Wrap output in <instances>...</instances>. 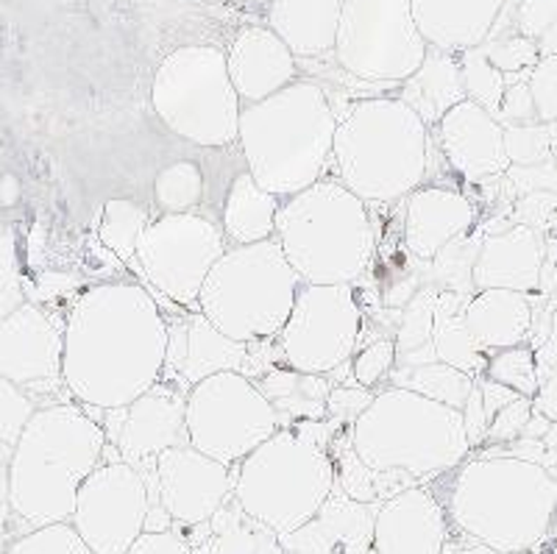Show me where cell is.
<instances>
[{"label":"cell","mask_w":557,"mask_h":554,"mask_svg":"<svg viewBox=\"0 0 557 554\" xmlns=\"http://www.w3.org/2000/svg\"><path fill=\"white\" fill-rule=\"evenodd\" d=\"M165 352L168 318L151 293L132 282L98 284L64 323V387L82 407H126L162 379Z\"/></svg>","instance_id":"obj_1"},{"label":"cell","mask_w":557,"mask_h":554,"mask_svg":"<svg viewBox=\"0 0 557 554\" xmlns=\"http://www.w3.org/2000/svg\"><path fill=\"white\" fill-rule=\"evenodd\" d=\"M107 432L87 409L57 404L39 409L9 460V504L34 529L70 524L78 488L103 463Z\"/></svg>","instance_id":"obj_2"},{"label":"cell","mask_w":557,"mask_h":554,"mask_svg":"<svg viewBox=\"0 0 557 554\" xmlns=\"http://www.w3.org/2000/svg\"><path fill=\"white\" fill-rule=\"evenodd\" d=\"M337 123L323 87L305 78L265 101L248 103L237 134L248 173L276 198L305 193L332 168Z\"/></svg>","instance_id":"obj_3"},{"label":"cell","mask_w":557,"mask_h":554,"mask_svg":"<svg viewBox=\"0 0 557 554\" xmlns=\"http://www.w3.org/2000/svg\"><path fill=\"white\" fill-rule=\"evenodd\" d=\"M449 521L502 554L539 546L557 513V477L519 457H476L457 468L446 498Z\"/></svg>","instance_id":"obj_4"},{"label":"cell","mask_w":557,"mask_h":554,"mask_svg":"<svg viewBox=\"0 0 557 554\" xmlns=\"http://www.w3.org/2000/svg\"><path fill=\"white\" fill-rule=\"evenodd\" d=\"M335 429L343 427L305 418L296 427L278 429L235 466V498L273 535H290L305 527L335 491L337 468L330 454Z\"/></svg>","instance_id":"obj_5"},{"label":"cell","mask_w":557,"mask_h":554,"mask_svg":"<svg viewBox=\"0 0 557 554\" xmlns=\"http://www.w3.org/2000/svg\"><path fill=\"white\" fill-rule=\"evenodd\" d=\"M430 128L399 98H366L337 123L332 168L366 204H393L421 187Z\"/></svg>","instance_id":"obj_6"},{"label":"cell","mask_w":557,"mask_h":554,"mask_svg":"<svg viewBox=\"0 0 557 554\" xmlns=\"http://www.w3.org/2000/svg\"><path fill=\"white\" fill-rule=\"evenodd\" d=\"M276 239L301 284H355L376 251L368 204L341 178H321L282 201Z\"/></svg>","instance_id":"obj_7"},{"label":"cell","mask_w":557,"mask_h":554,"mask_svg":"<svg viewBox=\"0 0 557 554\" xmlns=\"http://www.w3.org/2000/svg\"><path fill=\"white\" fill-rule=\"evenodd\" d=\"M351 446L368 468L407 473L418 485L455 471L471 452L462 409L401 387L376 393L351 427Z\"/></svg>","instance_id":"obj_8"},{"label":"cell","mask_w":557,"mask_h":554,"mask_svg":"<svg viewBox=\"0 0 557 554\" xmlns=\"http://www.w3.org/2000/svg\"><path fill=\"white\" fill-rule=\"evenodd\" d=\"M301 279L278 239L232 246L215 262L198 296V312L240 343L278 337L296 307Z\"/></svg>","instance_id":"obj_9"},{"label":"cell","mask_w":557,"mask_h":554,"mask_svg":"<svg viewBox=\"0 0 557 554\" xmlns=\"http://www.w3.org/2000/svg\"><path fill=\"white\" fill-rule=\"evenodd\" d=\"M159 120L198 148H226L240 134L243 101L228 76L226 51L184 45L159 64L151 84Z\"/></svg>","instance_id":"obj_10"},{"label":"cell","mask_w":557,"mask_h":554,"mask_svg":"<svg viewBox=\"0 0 557 554\" xmlns=\"http://www.w3.org/2000/svg\"><path fill=\"white\" fill-rule=\"evenodd\" d=\"M426 51L410 0H343L332 57L351 78L401 84L421 67Z\"/></svg>","instance_id":"obj_11"},{"label":"cell","mask_w":557,"mask_h":554,"mask_svg":"<svg viewBox=\"0 0 557 554\" xmlns=\"http://www.w3.org/2000/svg\"><path fill=\"white\" fill-rule=\"evenodd\" d=\"M278 429V413L246 373H215L187 396L190 446L228 468L240 466Z\"/></svg>","instance_id":"obj_12"},{"label":"cell","mask_w":557,"mask_h":554,"mask_svg":"<svg viewBox=\"0 0 557 554\" xmlns=\"http://www.w3.org/2000/svg\"><path fill=\"white\" fill-rule=\"evenodd\" d=\"M226 251V234L215 221L196 212H178L148 223L134 262L153 291L178 307L198 309L203 282Z\"/></svg>","instance_id":"obj_13"},{"label":"cell","mask_w":557,"mask_h":554,"mask_svg":"<svg viewBox=\"0 0 557 554\" xmlns=\"http://www.w3.org/2000/svg\"><path fill=\"white\" fill-rule=\"evenodd\" d=\"M360 334L362 309L351 284H301L278 346L293 371L330 377L355 357Z\"/></svg>","instance_id":"obj_14"},{"label":"cell","mask_w":557,"mask_h":554,"mask_svg":"<svg viewBox=\"0 0 557 554\" xmlns=\"http://www.w3.org/2000/svg\"><path fill=\"white\" fill-rule=\"evenodd\" d=\"M151 488L123 460H103L78 488L70 524L92 554H126L148 527Z\"/></svg>","instance_id":"obj_15"},{"label":"cell","mask_w":557,"mask_h":554,"mask_svg":"<svg viewBox=\"0 0 557 554\" xmlns=\"http://www.w3.org/2000/svg\"><path fill=\"white\" fill-rule=\"evenodd\" d=\"M109 446L117 448L121 460L146 477L148 488H157V460L168 448L187 446V393L159 379L151 391L132 404L107 409L101 421Z\"/></svg>","instance_id":"obj_16"},{"label":"cell","mask_w":557,"mask_h":554,"mask_svg":"<svg viewBox=\"0 0 557 554\" xmlns=\"http://www.w3.org/2000/svg\"><path fill=\"white\" fill-rule=\"evenodd\" d=\"M235 485L237 468L223 466L187 443L159 454L151 504H159L182 527H198L235 498Z\"/></svg>","instance_id":"obj_17"},{"label":"cell","mask_w":557,"mask_h":554,"mask_svg":"<svg viewBox=\"0 0 557 554\" xmlns=\"http://www.w3.org/2000/svg\"><path fill=\"white\" fill-rule=\"evenodd\" d=\"M248 359V343L223 334L203 312H184L168 318V352L162 366V382L187 393L203 379L223 371L243 373Z\"/></svg>","instance_id":"obj_18"},{"label":"cell","mask_w":557,"mask_h":554,"mask_svg":"<svg viewBox=\"0 0 557 554\" xmlns=\"http://www.w3.org/2000/svg\"><path fill=\"white\" fill-rule=\"evenodd\" d=\"M62 362L64 332L42 309L23 304L0 321V377L17 387L64 382Z\"/></svg>","instance_id":"obj_19"},{"label":"cell","mask_w":557,"mask_h":554,"mask_svg":"<svg viewBox=\"0 0 557 554\" xmlns=\"http://www.w3.org/2000/svg\"><path fill=\"white\" fill-rule=\"evenodd\" d=\"M449 513L424 485L393 496L376 513L374 554H446Z\"/></svg>","instance_id":"obj_20"},{"label":"cell","mask_w":557,"mask_h":554,"mask_svg":"<svg viewBox=\"0 0 557 554\" xmlns=\"http://www.w3.org/2000/svg\"><path fill=\"white\" fill-rule=\"evenodd\" d=\"M441 151L460 176L471 182L494 178L510 171V157L505 146V126L476 101L457 103L437 123Z\"/></svg>","instance_id":"obj_21"},{"label":"cell","mask_w":557,"mask_h":554,"mask_svg":"<svg viewBox=\"0 0 557 554\" xmlns=\"http://www.w3.org/2000/svg\"><path fill=\"white\" fill-rule=\"evenodd\" d=\"M382 504H362L335 482L332 496L301 529L282 535L293 554H374V524Z\"/></svg>","instance_id":"obj_22"},{"label":"cell","mask_w":557,"mask_h":554,"mask_svg":"<svg viewBox=\"0 0 557 554\" xmlns=\"http://www.w3.org/2000/svg\"><path fill=\"white\" fill-rule=\"evenodd\" d=\"M228 76L243 107L260 103L278 89L298 82V64L285 39L268 26H246L235 34L226 51Z\"/></svg>","instance_id":"obj_23"},{"label":"cell","mask_w":557,"mask_h":554,"mask_svg":"<svg viewBox=\"0 0 557 554\" xmlns=\"http://www.w3.org/2000/svg\"><path fill=\"white\" fill-rule=\"evenodd\" d=\"M546 248L535 229L516 223L505 232L482 237L480 257L474 264V287L480 291H539L544 273Z\"/></svg>","instance_id":"obj_24"},{"label":"cell","mask_w":557,"mask_h":554,"mask_svg":"<svg viewBox=\"0 0 557 554\" xmlns=\"http://www.w3.org/2000/svg\"><path fill=\"white\" fill-rule=\"evenodd\" d=\"M476 212L469 198L446 187H418L407 196L405 246L412 259L430 262L441 248L474 229Z\"/></svg>","instance_id":"obj_25"},{"label":"cell","mask_w":557,"mask_h":554,"mask_svg":"<svg viewBox=\"0 0 557 554\" xmlns=\"http://www.w3.org/2000/svg\"><path fill=\"white\" fill-rule=\"evenodd\" d=\"M410 7L430 48L462 53L494 34L505 0H410Z\"/></svg>","instance_id":"obj_26"},{"label":"cell","mask_w":557,"mask_h":554,"mask_svg":"<svg viewBox=\"0 0 557 554\" xmlns=\"http://www.w3.org/2000/svg\"><path fill=\"white\" fill-rule=\"evenodd\" d=\"M343 0H271L268 28L285 39L296 59L335 53Z\"/></svg>","instance_id":"obj_27"},{"label":"cell","mask_w":557,"mask_h":554,"mask_svg":"<svg viewBox=\"0 0 557 554\" xmlns=\"http://www.w3.org/2000/svg\"><path fill=\"white\" fill-rule=\"evenodd\" d=\"M466 323L482 352H505L532 334V304L527 293L480 291L466 307Z\"/></svg>","instance_id":"obj_28"},{"label":"cell","mask_w":557,"mask_h":554,"mask_svg":"<svg viewBox=\"0 0 557 554\" xmlns=\"http://www.w3.org/2000/svg\"><path fill=\"white\" fill-rule=\"evenodd\" d=\"M469 98L466 82H462L460 53L430 48L421 67L407 82H401L399 101H405L418 118L424 120L426 128L437 126L457 103Z\"/></svg>","instance_id":"obj_29"},{"label":"cell","mask_w":557,"mask_h":554,"mask_svg":"<svg viewBox=\"0 0 557 554\" xmlns=\"http://www.w3.org/2000/svg\"><path fill=\"white\" fill-rule=\"evenodd\" d=\"M282 201L257 184L251 173L235 176L223 204V234L232 246H253L276 237V214Z\"/></svg>","instance_id":"obj_30"},{"label":"cell","mask_w":557,"mask_h":554,"mask_svg":"<svg viewBox=\"0 0 557 554\" xmlns=\"http://www.w3.org/2000/svg\"><path fill=\"white\" fill-rule=\"evenodd\" d=\"M471 296L462 293L441 291L435 307V323H432L430 357L432 362H446L451 368H460L469 377H482L487 368V357L476 341L471 337L469 323H466V307Z\"/></svg>","instance_id":"obj_31"},{"label":"cell","mask_w":557,"mask_h":554,"mask_svg":"<svg viewBox=\"0 0 557 554\" xmlns=\"http://www.w3.org/2000/svg\"><path fill=\"white\" fill-rule=\"evenodd\" d=\"M271 529L253 521L237 498L221 507L209 521L187 527V546L193 554H257Z\"/></svg>","instance_id":"obj_32"},{"label":"cell","mask_w":557,"mask_h":554,"mask_svg":"<svg viewBox=\"0 0 557 554\" xmlns=\"http://www.w3.org/2000/svg\"><path fill=\"white\" fill-rule=\"evenodd\" d=\"M257 387L273 404V409L278 413V421L285 416L298 418V421H305V418L323 421L326 418V398H330L335 384L326 377H321V373H298L293 368H273L271 373L257 379Z\"/></svg>","instance_id":"obj_33"},{"label":"cell","mask_w":557,"mask_h":554,"mask_svg":"<svg viewBox=\"0 0 557 554\" xmlns=\"http://www.w3.org/2000/svg\"><path fill=\"white\" fill-rule=\"evenodd\" d=\"M335 457H337V485L346 491L355 502L362 504H385L393 496L410 491L418 482L407 473L399 471H374L357 457L351 446V429L335 438Z\"/></svg>","instance_id":"obj_34"},{"label":"cell","mask_w":557,"mask_h":554,"mask_svg":"<svg viewBox=\"0 0 557 554\" xmlns=\"http://www.w3.org/2000/svg\"><path fill=\"white\" fill-rule=\"evenodd\" d=\"M474 377L451 368L446 362H424V366H396L391 371V387L412 391L418 396L446 404L451 409H462L474 391Z\"/></svg>","instance_id":"obj_35"},{"label":"cell","mask_w":557,"mask_h":554,"mask_svg":"<svg viewBox=\"0 0 557 554\" xmlns=\"http://www.w3.org/2000/svg\"><path fill=\"white\" fill-rule=\"evenodd\" d=\"M482 237H466L455 239L446 248L435 254L430 262H421V273H418V291L421 287H437V291L462 293V296H474V264L480 257Z\"/></svg>","instance_id":"obj_36"},{"label":"cell","mask_w":557,"mask_h":554,"mask_svg":"<svg viewBox=\"0 0 557 554\" xmlns=\"http://www.w3.org/2000/svg\"><path fill=\"white\" fill-rule=\"evenodd\" d=\"M203 198V173L196 162L182 159L162 168L153 182V201L165 214L193 212Z\"/></svg>","instance_id":"obj_37"},{"label":"cell","mask_w":557,"mask_h":554,"mask_svg":"<svg viewBox=\"0 0 557 554\" xmlns=\"http://www.w3.org/2000/svg\"><path fill=\"white\" fill-rule=\"evenodd\" d=\"M146 209L139 207L137 201H132V198H112V201H107V207H103L98 237H101L121 259H134L139 237L146 234Z\"/></svg>","instance_id":"obj_38"},{"label":"cell","mask_w":557,"mask_h":554,"mask_svg":"<svg viewBox=\"0 0 557 554\" xmlns=\"http://www.w3.org/2000/svg\"><path fill=\"white\" fill-rule=\"evenodd\" d=\"M485 377L494 379V382L505 384L510 391H516L519 396L535 398L539 396L541 379H539V357H535V348L521 343V346L505 348V352H496L494 357L487 359Z\"/></svg>","instance_id":"obj_39"},{"label":"cell","mask_w":557,"mask_h":554,"mask_svg":"<svg viewBox=\"0 0 557 554\" xmlns=\"http://www.w3.org/2000/svg\"><path fill=\"white\" fill-rule=\"evenodd\" d=\"M460 64H462V82H466V95H469V101H476L480 107H485L487 112L496 118L507 89L505 73L487 62L482 45L480 48H471V51H462Z\"/></svg>","instance_id":"obj_40"},{"label":"cell","mask_w":557,"mask_h":554,"mask_svg":"<svg viewBox=\"0 0 557 554\" xmlns=\"http://www.w3.org/2000/svg\"><path fill=\"white\" fill-rule=\"evenodd\" d=\"M482 51H485L487 62L502 70L507 78L527 76L541 62L539 39L524 37L519 32H510L505 37H491L487 42H482Z\"/></svg>","instance_id":"obj_41"},{"label":"cell","mask_w":557,"mask_h":554,"mask_svg":"<svg viewBox=\"0 0 557 554\" xmlns=\"http://www.w3.org/2000/svg\"><path fill=\"white\" fill-rule=\"evenodd\" d=\"M505 146L510 164L516 168H532L546 164L552 159V134L546 123H521V126H505Z\"/></svg>","instance_id":"obj_42"},{"label":"cell","mask_w":557,"mask_h":554,"mask_svg":"<svg viewBox=\"0 0 557 554\" xmlns=\"http://www.w3.org/2000/svg\"><path fill=\"white\" fill-rule=\"evenodd\" d=\"M7 554H92V549L82 541L73 524H51L32 529L26 538L12 543Z\"/></svg>","instance_id":"obj_43"},{"label":"cell","mask_w":557,"mask_h":554,"mask_svg":"<svg viewBox=\"0 0 557 554\" xmlns=\"http://www.w3.org/2000/svg\"><path fill=\"white\" fill-rule=\"evenodd\" d=\"M34 404L17 391V384L0 377V443L17 446L23 429L34 418Z\"/></svg>","instance_id":"obj_44"},{"label":"cell","mask_w":557,"mask_h":554,"mask_svg":"<svg viewBox=\"0 0 557 554\" xmlns=\"http://www.w3.org/2000/svg\"><path fill=\"white\" fill-rule=\"evenodd\" d=\"M393 368H396V341L382 337V341H374L371 346L357 354L351 371H355V382L371 391L376 382L391 377Z\"/></svg>","instance_id":"obj_45"},{"label":"cell","mask_w":557,"mask_h":554,"mask_svg":"<svg viewBox=\"0 0 557 554\" xmlns=\"http://www.w3.org/2000/svg\"><path fill=\"white\" fill-rule=\"evenodd\" d=\"M532 413V398L519 396L516 402H510L507 407H502L496 413V418L487 423V432H485V443L487 446H505V443H513L524 435L527 423H530Z\"/></svg>","instance_id":"obj_46"},{"label":"cell","mask_w":557,"mask_h":554,"mask_svg":"<svg viewBox=\"0 0 557 554\" xmlns=\"http://www.w3.org/2000/svg\"><path fill=\"white\" fill-rule=\"evenodd\" d=\"M374 398V393L362 387V384H355V387H346V384L343 387H332L330 398H326V418L332 423H337V427L351 429L357 423V418L371 407Z\"/></svg>","instance_id":"obj_47"},{"label":"cell","mask_w":557,"mask_h":554,"mask_svg":"<svg viewBox=\"0 0 557 554\" xmlns=\"http://www.w3.org/2000/svg\"><path fill=\"white\" fill-rule=\"evenodd\" d=\"M532 101L541 123H557V57H544L530 73Z\"/></svg>","instance_id":"obj_48"},{"label":"cell","mask_w":557,"mask_h":554,"mask_svg":"<svg viewBox=\"0 0 557 554\" xmlns=\"http://www.w3.org/2000/svg\"><path fill=\"white\" fill-rule=\"evenodd\" d=\"M20 307H23V287H20L14 239L0 232V321Z\"/></svg>","instance_id":"obj_49"},{"label":"cell","mask_w":557,"mask_h":554,"mask_svg":"<svg viewBox=\"0 0 557 554\" xmlns=\"http://www.w3.org/2000/svg\"><path fill=\"white\" fill-rule=\"evenodd\" d=\"M502 126H521V123H541L539 109L532 101L530 78H519V82L507 84L505 98H502V109L496 114Z\"/></svg>","instance_id":"obj_50"},{"label":"cell","mask_w":557,"mask_h":554,"mask_svg":"<svg viewBox=\"0 0 557 554\" xmlns=\"http://www.w3.org/2000/svg\"><path fill=\"white\" fill-rule=\"evenodd\" d=\"M557 23V0H516L513 32L539 39Z\"/></svg>","instance_id":"obj_51"},{"label":"cell","mask_w":557,"mask_h":554,"mask_svg":"<svg viewBox=\"0 0 557 554\" xmlns=\"http://www.w3.org/2000/svg\"><path fill=\"white\" fill-rule=\"evenodd\" d=\"M126 554H193L184 535L165 529V532H143L137 541L132 543Z\"/></svg>","instance_id":"obj_52"},{"label":"cell","mask_w":557,"mask_h":554,"mask_svg":"<svg viewBox=\"0 0 557 554\" xmlns=\"http://www.w3.org/2000/svg\"><path fill=\"white\" fill-rule=\"evenodd\" d=\"M507 176L513 178L521 193H541V189L555 193L557 189V171L549 162L532 164V168H516V164H510Z\"/></svg>","instance_id":"obj_53"},{"label":"cell","mask_w":557,"mask_h":554,"mask_svg":"<svg viewBox=\"0 0 557 554\" xmlns=\"http://www.w3.org/2000/svg\"><path fill=\"white\" fill-rule=\"evenodd\" d=\"M476 387H480V393H482V409H485L487 423L494 421L496 413H499L502 407H507V404L519 398V393L510 391V387H505V384L494 382V379H487L485 373H482V377H476Z\"/></svg>","instance_id":"obj_54"},{"label":"cell","mask_w":557,"mask_h":554,"mask_svg":"<svg viewBox=\"0 0 557 554\" xmlns=\"http://www.w3.org/2000/svg\"><path fill=\"white\" fill-rule=\"evenodd\" d=\"M539 396L532 398V407L539 416H544L546 421L557 423V373L546 371V368H539Z\"/></svg>","instance_id":"obj_55"},{"label":"cell","mask_w":557,"mask_h":554,"mask_svg":"<svg viewBox=\"0 0 557 554\" xmlns=\"http://www.w3.org/2000/svg\"><path fill=\"white\" fill-rule=\"evenodd\" d=\"M539 357V368H546V371L557 373V309L549 318V332H546V341L541 343V348L535 352Z\"/></svg>","instance_id":"obj_56"},{"label":"cell","mask_w":557,"mask_h":554,"mask_svg":"<svg viewBox=\"0 0 557 554\" xmlns=\"http://www.w3.org/2000/svg\"><path fill=\"white\" fill-rule=\"evenodd\" d=\"M539 51H541V59L557 57V23L546 28V32L539 37Z\"/></svg>","instance_id":"obj_57"},{"label":"cell","mask_w":557,"mask_h":554,"mask_svg":"<svg viewBox=\"0 0 557 554\" xmlns=\"http://www.w3.org/2000/svg\"><path fill=\"white\" fill-rule=\"evenodd\" d=\"M257 554H293V552H287V549L282 546L278 535L268 532V535L262 538V543H260V549H257Z\"/></svg>","instance_id":"obj_58"},{"label":"cell","mask_w":557,"mask_h":554,"mask_svg":"<svg viewBox=\"0 0 557 554\" xmlns=\"http://www.w3.org/2000/svg\"><path fill=\"white\" fill-rule=\"evenodd\" d=\"M9 504V463L0 457V510Z\"/></svg>","instance_id":"obj_59"},{"label":"cell","mask_w":557,"mask_h":554,"mask_svg":"<svg viewBox=\"0 0 557 554\" xmlns=\"http://www.w3.org/2000/svg\"><path fill=\"white\" fill-rule=\"evenodd\" d=\"M449 554H502L491 546H482V543H474V546H462V549H451Z\"/></svg>","instance_id":"obj_60"},{"label":"cell","mask_w":557,"mask_h":554,"mask_svg":"<svg viewBox=\"0 0 557 554\" xmlns=\"http://www.w3.org/2000/svg\"><path fill=\"white\" fill-rule=\"evenodd\" d=\"M237 3H251V7H257V3H271V0H237Z\"/></svg>","instance_id":"obj_61"}]
</instances>
